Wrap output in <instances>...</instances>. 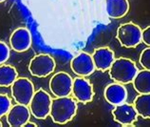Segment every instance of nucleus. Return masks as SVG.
Segmentation results:
<instances>
[{
  "label": "nucleus",
  "instance_id": "obj_17",
  "mask_svg": "<svg viewBox=\"0 0 150 127\" xmlns=\"http://www.w3.org/2000/svg\"><path fill=\"white\" fill-rule=\"evenodd\" d=\"M18 77V73L13 66L8 64L0 65V86L9 87Z\"/></svg>",
  "mask_w": 150,
  "mask_h": 127
},
{
  "label": "nucleus",
  "instance_id": "obj_20",
  "mask_svg": "<svg viewBox=\"0 0 150 127\" xmlns=\"http://www.w3.org/2000/svg\"><path fill=\"white\" fill-rule=\"evenodd\" d=\"M139 61L141 66L145 70L150 71V47L143 50L140 55Z\"/></svg>",
  "mask_w": 150,
  "mask_h": 127
},
{
  "label": "nucleus",
  "instance_id": "obj_3",
  "mask_svg": "<svg viewBox=\"0 0 150 127\" xmlns=\"http://www.w3.org/2000/svg\"><path fill=\"white\" fill-rule=\"evenodd\" d=\"M142 33L143 30L137 24L127 22L118 27L116 37L125 48H134L142 42Z\"/></svg>",
  "mask_w": 150,
  "mask_h": 127
},
{
  "label": "nucleus",
  "instance_id": "obj_13",
  "mask_svg": "<svg viewBox=\"0 0 150 127\" xmlns=\"http://www.w3.org/2000/svg\"><path fill=\"white\" fill-rule=\"evenodd\" d=\"M95 69L99 71L109 70L113 61L115 60V55L114 52L109 49L108 47H100L94 50L91 55Z\"/></svg>",
  "mask_w": 150,
  "mask_h": 127
},
{
  "label": "nucleus",
  "instance_id": "obj_10",
  "mask_svg": "<svg viewBox=\"0 0 150 127\" xmlns=\"http://www.w3.org/2000/svg\"><path fill=\"white\" fill-rule=\"evenodd\" d=\"M71 93L75 100L82 103L90 102L94 97L92 84L84 77H77L73 79Z\"/></svg>",
  "mask_w": 150,
  "mask_h": 127
},
{
  "label": "nucleus",
  "instance_id": "obj_5",
  "mask_svg": "<svg viewBox=\"0 0 150 127\" xmlns=\"http://www.w3.org/2000/svg\"><path fill=\"white\" fill-rule=\"evenodd\" d=\"M11 90L14 101L27 106H29L35 92L34 85L27 77H17L11 84Z\"/></svg>",
  "mask_w": 150,
  "mask_h": 127
},
{
  "label": "nucleus",
  "instance_id": "obj_15",
  "mask_svg": "<svg viewBox=\"0 0 150 127\" xmlns=\"http://www.w3.org/2000/svg\"><path fill=\"white\" fill-rule=\"evenodd\" d=\"M105 10L111 18H121L128 13V0H105Z\"/></svg>",
  "mask_w": 150,
  "mask_h": 127
},
{
  "label": "nucleus",
  "instance_id": "obj_12",
  "mask_svg": "<svg viewBox=\"0 0 150 127\" xmlns=\"http://www.w3.org/2000/svg\"><path fill=\"white\" fill-rule=\"evenodd\" d=\"M10 45L11 49L18 53H23L30 49L31 45V34L24 27L17 28L10 37Z\"/></svg>",
  "mask_w": 150,
  "mask_h": 127
},
{
  "label": "nucleus",
  "instance_id": "obj_14",
  "mask_svg": "<svg viewBox=\"0 0 150 127\" xmlns=\"http://www.w3.org/2000/svg\"><path fill=\"white\" fill-rule=\"evenodd\" d=\"M105 100L111 105H119L124 103L127 98L126 88L119 82H114L105 87L104 92Z\"/></svg>",
  "mask_w": 150,
  "mask_h": 127
},
{
  "label": "nucleus",
  "instance_id": "obj_18",
  "mask_svg": "<svg viewBox=\"0 0 150 127\" xmlns=\"http://www.w3.org/2000/svg\"><path fill=\"white\" fill-rule=\"evenodd\" d=\"M133 106L139 116L150 118V94H140L134 100Z\"/></svg>",
  "mask_w": 150,
  "mask_h": 127
},
{
  "label": "nucleus",
  "instance_id": "obj_23",
  "mask_svg": "<svg viewBox=\"0 0 150 127\" xmlns=\"http://www.w3.org/2000/svg\"><path fill=\"white\" fill-rule=\"evenodd\" d=\"M23 127H37V124L36 123H34V122H31V121H28L26 122V123L24 124V126Z\"/></svg>",
  "mask_w": 150,
  "mask_h": 127
},
{
  "label": "nucleus",
  "instance_id": "obj_8",
  "mask_svg": "<svg viewBox=\"0 0 150 127\" xmlns=\"http://www.w3.org/2000/svg\"><path fill=\"white\" fill-rule=\"evenodd\" d=\"M114 121L124 127H132L138 120V113L135 107L128 103H121L112 110Z\"/></svg>",
  "mask_w": 150,
  "mask_h": 127
},
{
  "label": "nucleus",
  "instance_id": "obj_21",
  "mask_svg": "<svg viewBox=\"0 0 150 127\" xmlns=\"http://www.w3.org/2000/svg\"><path fill=\"white\" fill-rule=\"evenodd\" d=\"M10 57V48L5 42L0 41V65L4 64Z\"/></svg>",
  "mask_w": 150,
  "mask_h": 127
},
{
  "label": "nucleus",
  "instance_id": "obj_2",
  "mask_svg": "<svg viewBox=\"0 0 150 127\" xmlns=\"http://www.w3.org/2000/svg\"><path fill=\"white\" fill-rule=\"evenodd\" d=\"M138 71V67L133 60L126 57H119L113 61L108 70V75L115 82L127 84L133 81Z\"/></svg>",
  "mask_w": 150,
  "mask_h": 127
},
{
  "label": "nucleus",
  "instance_id": "obj_16",
  "mask_svg": "<svg viewBox=\"0 0 150 127\" xmlns=\"http://www.w3.org/2000/svg\"><path fill=\"white\" fill-rule=\"evenodd\" d=\"M133 87L139 94H150V71L141 70L133 79Z\"/></svg>",
  "mask_w": 150,
  "mask_h": 127
},
{
  "label": "nucleus",
  "instance_id": "obj_9",
  "mask_svg": "<svg viewBox=\"0 0 150 127\" xmlns=\"http://www.w3.org/2000/svg\"><path fill=\"white\" fill-rule=\"evenodd\" d=\"M70 68L78 77H88L95 71V65L91 55L82 52L70 61Z\"/></svg>",
  "mask_w": 150,
  "mask_h": 127
},
{
  "label": "nucleus",
  "instance_id": "obj_6",
  "mask_svg": "<svg viewBox=\"0 0 150 127\" xmlns=\"http://www.w3.org/2000/svg\"><path fill=\"white\" fill-rule=\"evenodd\" d=\"M56 63L52 57L47 54H39L30 59L29 71L31 76L46 77L55 70Z\"/></svg>",
  "mask_w": 150,
  "mask_h": 127
},
{
  "label": "nucleus",
  "instance_id": "obj_22",
  "mask_svg": "<svg viewBox=\"0 0 150 127\" xmlns=\"http://www.w3.org/2000/svg\"><path fill=\"white\" fill-rule=\"evenodd\" d=\"M142 41L146 46L150 47V26L143 30V33H142Z\"/></svg>",
  "mask_w": 150,
  "mask_h": 127
},
{
  "label": "nucleus",
  "instance_id": "obj_19",
  "mask_svg": "<svg viewBox=\"0 0 150 127\" xmlns=\"http://www.w3.org/2000/svg\"><path fill=\"white\" fill-rule=\"evenodd\" d=\"M11 106V98L5 94H0V118L7 115Z\"/></svg>",
  "mask_w": 150,
  "mask_h": 127
},
{
  "label": "nucleus",
  "instance_id": "obj_7",
  "mask_svg": "<svg viewBox=\"0 0 150 127\" xmlns=\"http://www.w3.org/2000/svg\"><path fill=\"white\" fill-rule=\"evenodd\" d=\"M73 78L66 72H58L51 77L50 90L56 98L68 97L71 94Z\"/></svg>",
  "mask_w": 150,
  "mask_h": 127
},
{
  "label": "nucleus",
  "instance_id": "obj_11",
  "mask_svg": "<svg viewBox=\"0 0 150 127\" xmlns=\"http://www.w3.org/2000/svg\"><path fill=\"white\" fill-rule=\"evenodd\" d=\"M30 108L27 105L16 103L11 106L7 113V123L11 127H23L26 122L30 121Z\"/></svg>",
  "mask_w": 150,
  "mask_h": 127
},
{
  "label": "nucleus",
  "instance_id": "obj_25",
  "mask_svg": "<svg viewBox=\"0 0 150 127\" xmlns=\"http://www.w3.org/2000/svg\"><path fill=\"white\" fill-rule=\"evenodd\" d=\"M4 1H5V0H0V3H1V2H4Z\"/></svg>",
  "mask_w": 150,
  "mask_h": 127
},
{
  "label": "nucleus",
  "instance_id": "obj_4",
  "mask_svg": "<svg viewBox=\"0 0 150 127\" xmlns=\"http://www.w3.org/2000/svg\"><path fill=\"white\" fill-rule=\"evenodd\" d=\"M51 102L52 100L50 95L44 89L40 88L35 91L29 104L31 115L38 120H45L47 117L50 116Z\"/></svg>",
  "mask_w": 150,
  "mask_h": 127
},
{
  "label": "nucleus",
  "instance_id": "obj_24",
  "mask_svg": "<svg viewBox=\"0 0 150 127\" xmlns=\"http://www.w3.org/2000/svg\"><path fill=\"white\" fill-rule=\"evenodd\" d=\"M3 126V124H2V122L1 121H0V127H2Z\"/></svg>",
  "mask_w": 150,
  "mask_h": 127
},
{
  "label": "nucleus",
  "instance_id": "obj_1",
  "mask_svg": "<svg viewBox=\"0 0 150 127\" xmlns=\"http://www.w3.org/2000/svg\"><path fill=\"white\" fill-rule=\"evenodd\" d=\"M77 112V102L72 98L60 97L52 100L50 116L54 123L66 124L72 121Z\"/></svg>",
  "mask_w": 150,
  "mask_h": 127
}]
</instances>
